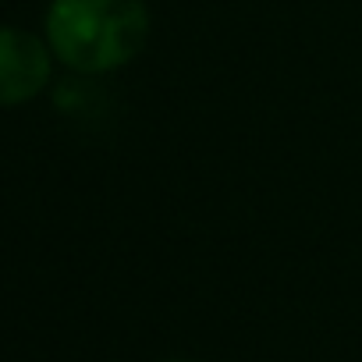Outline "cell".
<instances>
[{
    "instance_id": "6da1fadb",
    "label": "cell",
    "mask_w": 362,
    "mask_h": 362,
    "mask_svg": "<svg viewBox=\"0 0 362 362\" xmlns=\"http://www.w3.org/2000/svg\"><path fill=\"white\" fill-rule=\"evenodd\" d=\"M149 36L142 0H50L47 47L82 75L124 68Z\"/></svg>"
},
{
    "instance_id": "7a4b0ae2",
    "label": "cell",
    "mask_w": 362,
    "mask_h": 362,
    "mask_svg": "<svg viewBox=\"0 0 362 362\" xmlns=\"http://www.w3.org/2000/svg\"><path fill=\"white\" fill-rule=\"evenodd\" d=\"M50 82V47L25 29H0V107H18Z\"/></svg>"
}]
</instances>
